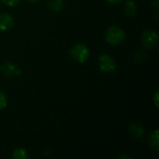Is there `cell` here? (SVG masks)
I'll return each mask as SVG.
<instances>
[{
	"label": "cell",
	"mask_w": 159,
	"mask_h": 159,
	"mask_svg": "<svg viewBox=\"0 0 159 159\" xmlns=\"http://www.w3.org/2000/svg\"><path fill=\"white\" fill-rule=\"evenodd\" d=\"M138 11V7L133 0H129L124 6V12L128 16H134Z\"/></svg>",
	"instance_id": "8"
},
{
	"label": "cell",
	"mask_w": 159,
	"mask_h": 159,
	"mask_svg": "<svg viewBox=\"0 0 159 159\" xmlns=\"http://www.w3.org/2000/svg\"><path fill=\"white\" fill-rule=\"evenodd\" d=\"M154 99H155L154 101H155V104H156V106H158V91H157V92H156Z\"/></svg>",
	"instance_id": "14"
},
{
	"label": "cell",
	"mask_w": 159,
	"mask_h": 159,
	"mask_svg": "<svg viewBox=\"0 0 159 159\" xmlns=\"http://www.w3.org/2000/svg\"><path fill=\"white\" fill-rule=\"evenodd\" d=\"M63 0H49L48 6L51 11L60 12L63 8Z\"/></svg>",
	"instance_id": "9"
},
{
	"label": "cell",
	"mask_w": 159,
	"mask_h": 159,
	"mask_svg": "<svg viewBox=\"0 0 159 159\" xmlns=\"http://www.w3.org/2000/svg\"><path fill=\"white\" fill-rule=\"evenodd\" d=\"M29 2H32V3H36V2H38V1H40V0H28Z\"/></svg>",
	"instance_id": "17"
},
{
	"label": "cell",
	"mask_w": 159,
	"mask_h": 159,
	"mask_svg": "<svg viewBox=\"0 0 159 159\" xmlns=\"http://www.w3.org/2000/svg\"><path fill=\"white\" fill-rule=\"evenodd\" d=\"M149 144L155 151L159 150V138H158V130L156 129L149 137Z\"/></svg>",
	"instance_id": "10"
},
{
	"label": "cell",
	"mask_w": 159,
	"mask_h": 159,
	"mask_svg": "<svg viewBox=\"0 0 159 159\" xmlns=\"http://www.w3.org/2000/svg\"><path fill=\"white\" fill-rule=\"evenodd\" d=\"M7 97L4 92L0 91V111L5 109L7 107Z\"/></svg>",
	"instance_id": "12"
},
{
	"label": "cell",
	"mask_w": 159,
	"mask_h": 159,
	"mask_svg": "<svg viewBox=\"0 0 159 159\" xmlns=\"http://www.w3.org/2000/svg\"><path fill=\"white\" fill-rule=\"evenodd\" d=\"M20 0H2V2L8 7H15L20 3Z\"/></svg>",
	"instance_id": "13"
},
{
	"label": "cell",
	"mask_w": 159,
	"mask_h": 159,
	"mask_svg": "<svg viewBox=\"0 0 159 159\" xmlns=\"http://www.w3.org/2000/svg\"><path fill=\"white\" fill-rule=\"evenodd\" d=\"M12 157L14 159H27L29 157L28 153L23 148H18L15 149L12 153Z\"/></svg>",
	"instance_id": "11"
},
{
	"label": "cell",
	"mask_w": 159,
	"mask_h": 159,
	"mask_svg": "<svg viewBox=\"0 0 159 159\" xmlns=\"http://www.w3.org/2000/svg\"><path fill=\"white\" fill-rule=\"evenodd\" d=\"M129 134L135 138V139H141L144 133V129L143 128V126L139 123H132L129 125Z\"/></svg>",
	"instance_id": "7"
},
{
	"label": "cell",
	"mask_w": 159,
	"mask_h": 159,
	"mask_svg": "<svg viewBox=\"0 0 159 159\" xmlns=\"http://www.w3.org/2000/svg\"><path fill=\"white\" fill-rule=\"evenodd\" d=\"M99 67L103 73H112L116 68V61L112 56L103 54L99 58Z\"/></svg>",
	"instance_id": "3"
},
{
	"label": "cell",
	"mask_w": 159,
	"mask_h": 159,
	"mask_svg": "<svg viewBox=\"0 0 159 159\" xmlns=\"http://www.w3.org/2000/svg\"><path fill=\"white\" fill-rule=\"evenodd\" d=\"M0 71L4 75H6L7 77H16V76H19L21 73L19 66H17L16 64L10 63V62H5V63L1 64Z\"/></svg>",
	"instance_id": "5"
},
{
	"label": "cell",
	"mask_w": 159,
	"mask_h": 159,
	"mask_svg": "<svg viewBox=\"0 0 159 159\" xmlns=\"http://www.w3.org/2000/svg\"><path fill=\"white\" fill-rule=\"evenodd\" d=\"M143 45L147 48H154L158 42V35L155 31L146 30L142 35Z\"/></svg>",
	"instance_id": "4"
},
{
	"label": "cell",
	"mask_w": 159,
	"mask_h": 159,
	"mask_svg": "<svg viewBox=\"0 0 159 159\" xmlns=\"http://www.w3.org/2000/svg\"><path fill=\"white\" fill-rule=\"evenodd\" d=\"M70 56L77 62L83 63L89 57V50L84 44H75L70 49Z\"/></svg>",
	"instance_id": "2"
},
{
	"label": "cell",
	"mask_w": 159,
	"mask_h": 159,
	"mask_svg": "<svg viewBox=\"0 0 159 159\" xmlns=\"http://www.w3.org/2000/svg\"><path fill=\"white\" fill-rule=\"evenodd\" d=\"M109 3H111V4H119V3H121L123 0H107Z\"/></svg>",
	"instance_id": "15"
},
{
	"label": "cell",
	"mask_w": 159,
	"mask_h": 159,
	"mask_svg": "<svg viewBox=\"0 0 159 159\" xmlns=\"http://www.w3.org/2000/svg\"><path fill=\"white\" fill-rule=\"evenodd\" d=\"M15 24V20L12 15L4 13L0 15V30L8 31L13 28Z\"/></svg>",
	"instance_id": "6"
},
{
	"label": "cell",
	"mask_w": 159,
	"mask_h": 159,
	"mask_svg": "<svg viewBox=\"0 0 159 159\" xmlns=\"http://www.w3.org/2000/svg\"><path fill=\"white\" fill-rule=\"evenodd\" d=\"M126 38L125 31L119 26L113 25L106 30L105 39L111 45H118L122 43Z\"/></svg>",
	"instance_id": "1"
},
{
	"label": "cell",
	"mask_w": 159,
	"mask_h": 159,
	"mask_svg": "<svg viewBox=\"0 0 159 159\" xmlns=\"http://www.w3.org/2000/svg\"><path fill=\"white\" fill-rule=\"evenodd\" d=\"M153 4H154L155 7H158V0H154V3H153Z\"/></svg>",
	"instance_id": "16"
}]
</instances>
